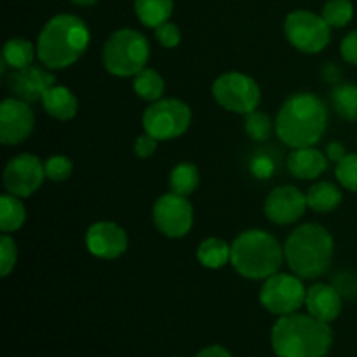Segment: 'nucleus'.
<instances>
[{"instance_id":"nucleus-1","label":"nucleus","mask_w":357,"mask_h":357,"mask_svg":"<svg viewBox=\"0 0 357 357\" xmlns=\"http://www.w3.org/2000/svg\"><path fill=\"white\" fill-rule=\"evenodd\" d=\"M328 108L314 93L291 94L275 117V132L289 149L314 146L328 128Z\"/></svg>"},{"instance_id":"nucleus-2","label":"nucleus","mask_w":357,"mask_h":357,"mask_svg":"<svg viewBox=\"0 0 357 357\" xmlns=\"http://www.w3.org/2000/svg\"><path fill=\"white\" fill-rule=\"evenodd\" d=\"M91 42V31L75 14L52 16L37 38V58L49 70H65L75 65Z\"/></svg>"},{"instance_id":"nucleus-3","label":"nucleus","mask_w":357,"mask_h":357,"mask_svg":"<svg viewBox=\"0 0 357 357\" xmlns=\"http://www.w3.org/2000/svg\"><path fill=\"white\" fill-rule=\"evenodd\" d=\"M271 344L278 357H326L333 345V331L309 312H295L275 321Z\"/></svg>"},{"instance_id":"nucleus-4","label":"nucleus","mask_w":357,"mask_h":357,"mask_svg":"<svg viewBox=\"0 0 357 357\" xmlns=\"http://www.w3.org/2000/svg\"><path fill=\"white\" fill-rule=\"evenodd\" d=\"M333 253V236L317 223H303L296 227L284 244V261L289 271L303 281H316L326 274Z\"/></svg>"},{"instance_id":"nucleus-5","label":"nucleus","mask_w":357,"mask_h":357,"mask_svg":"<svg viewBox=\"0 0 357 357\" xmlns=\"http://www.w3.org/2000/svg\"><path fill=\"white\" fill-rule=\"evenodd\" d=\"M230 250V265L250 281H265L278 274L284 261V246L267 230H244L234 239Z\"/></svg>"},{"instance_id":"nucleus-6","label":"nucleus","mask_w":357,"mask_h":357,"mask_svg":"<svg viewBox=\"0 0 357 357\" xmlns=\"http://www.w3.org/2000/svg\"><path fill=\"white\" fill-rule=\"evenodd\" d=\"M150 58L149 38L132 28H121L107 38L101 52L103 66L115 77H135L146 68Z\"/></svg>"},{"instance_id":"nucleus-7","label":"nucleus","mask_w":357,"mask_h":357,"mask_svg":"<svg viewBox=\"0 0 357 357\" xmlns=\"http://www.w3.org/2000/svg\"><path fill=\"white\" fill-rule=\"evenodd\" d=\"M143 129L157 142H171L188 131L192 122V110L178 98H162L153 101L143 112Z\"/></svg>"},{"instance_id":"nucleus-8","label":"nucleus","mask_w":357,"mask_h":357,"mask_svg":"<svg viewBox=\"0 0 357 357\" xmlns=\"http://www.w3.org/2000/svg\"><path fill=\"white\" fill-rule=\"evenodd\" d=\"M213 98L227 112L248 115L258 108L261 89L253 77L243 72H227L213 82Z\"/></svg>"},{"instance_id":"nucleus-9","label":"nucleus","mask_w":357,"mask_h":357,"mask_svg":"<svg viewBox=\"0 0 357 357\" xmlns=\"http://www.w3.org/2000/svg\"><path fill=\"white\" fill-rule=\"evenodd\" d=\"M284 35L296 51L303 54H317L330 44L331 26L321 14L298 9L286 16Z\"/></svg>"},{"instance_id":"nucleus-10","label":"nucleus","mask_w":357,"mask_h":357,"mask_svg":"<svg viewBox=\"0 0 357 357\" xmlns=\"http://www.w3.org/2000/svg\"><path fill=\"white\" fill-rule=\"evenodd\" d=\"M258 296L265 310L282 317L298 312L305 305L307 288L303 284V279H300L298 275L278 272L265 279Z\"/></svg>"},{"instance_id":"nucleus-11","label":"nucleus","mask_w":357,"mask_h":357,"mask_svg":"<svg viewBox=\"0 0 357 357\" xmlns=\"http://www.w3.org/2000/svg\"><path fill=\"white\" fill-rule=\"evenodd\" d=\"M152 218L162 236L169 239H181L188 236L194 227V208L188 197L167 192L153 204Z\"/></svg>"},{"instance_id":"nucleus-12","label":"nucleus","mask_w":357,"mask_h":357,"mask_svg":"<svg viewBox=\"0 0 357 357\" xmlns=\"http://www.w3.org/2000/svg\"><path fill=\"white\" fill-rule=\"evenodd\" d=\"M44 162L31 153L14 155L3 167L2 183L7 194L24 199L33 195L45 180Z\"/></svg>"},{"instance_id":"nucleus-13","label":"nucleus","mask_w":357,"mask_h":357,"mask_svg":"<svg viewBox=\"0 0 357 357\" xmlns=\"http://www.w3.org/2000/svg\"><path fill=\"white\" fill-rule=\"evenodd\" d=\"M35 128V114L26 101L6 98L0 105V143L7 146L20 145L30 138Z\"/></svg>"},{"instance_id":"nucleus-14","label":"nucleus","mask_w":357,"mask_h":357,"mask_svg":"<svg viewBox=\"0 0 357 357\" xmlns=\"http://www.w3.org/2000/svg\"><path fill=\"white\" fill-rule=\"evenodd\" d=\"M307 208V194L293 185H281L267 195L264 213L272 223L286 227L298 222L305 215Z\"/></svg>"},{"instance_id":"nucleus-15","label":"nucleus","mask_w":357,"mask_h":357,"mask_svg":"<svg viewBox=\"0 0 357 357\" xmlns=\"http://www.w3.org/2000/svg\"><path fill=\"white\" fill-rule=\"evenodd\" d=\"M128 234L119 223L101 220L86 232V248L100 260H117L128 251Z\"/></svg>"},{"instance_id":"nucleus-16","label":"nucleus","mask_w":357,"mask_h":357,"mask_svg":"<svg viewBox=\"0 0 357 357\" xmlns=\"http://www.w3.org/2000/svg\"><path fill=\"white\" fill-rule=\"evenodd\" d=\"M52 86H56V77L44 65H30L21 70H13V75L9 77L10 93L26 103L42 101L44 94Z\"/></svg>"},{"instance_id":"nucleus-17","label":"nucleus","mask_w":357,"mask_h":357,"mask_svg":"<svg viewBox=\"0 0 357 357\" xmlns=\"http://www.w3.org/2000/svg\"><path fill=\"white\" fill-rule=\"evenodd\" d=\"M305 307L310 316L331 324L340 316L344 298L330 282H316L307 289Z\"/></svg>"},{"instance_id":"nucleus-18","label":"nucleus","mask_w":357,"mask_h":357,"mask_svg":"<svg viewBox=\"0 0 357 357\" xmlns=\"http://www.w3.org/2000/svg\"><path fill=\"white\" fill-rule=\"evenodd\" d=\"M328 157L316 146H302L293 149L286 159L288 171L296 180H317L328 169Z\"/></svg>"},{"instance_id":"nucleus-19","label":"nucleus","mask_w":357,"mask_h":357,"mask_svg":"<svg viewBox=\"0 0 357 357\" xmlns=\"http://www.w3.org/2000/svg\"><path fill=\"white\" fill-rule=\"evenodd\" d=\"M42 107L45 114L56 121H72L79 112V100L65 86H52L42 98Z\"/></svg>"},{"instance_id":"nucleus-20","label":"nucleus","mask_w":357,"mask_h":357,"mask_svg":"<svg viewBox=\"0 0 357 357\" xmlns=\"http://www.w3.org/2000/svg\"><path fill=\"white\" fill-rule=\"evenodd\" d=\"M344 201L342 190L330 181H317L307 190V204L316 213H331Z\"/></svg>"},{"instance_id":"nucleus-21","label":"nucleus","mask_w":357,"mask_h":357,"mask_svg":"<svg viewBox=\"0 0 357 357\" xmlns=\"http://www.w3.org/2000/svg\"><path fill=\"white\" fill-rule=\"evenodd\" d=\"M230 244L223 241L222 237H208L202 241L197 248V261L204 268L209 271H218L227 264H230Z\"/></svg>"},{"instance_id":"nucleus-22","label":"nucleus","mask_w":357,"mask_h":357,"mask_svg":"<svg viewBox=\"0 0 357 357\" xmlns=\"http://www.w3.org/2000/svg\"><path fill=\"white\" fill-rule=\"evenodd\" d=\"M173 9V0H135L136 17L146 28H157L169 21Z\"/></svg>"},{"instance_id":"nucleus-23","label":"nucleus","mask_w":357,"mask_h":357,"mask_svg":"<svg viewBox=\"0 0 357 357\" xmlns=\"http://www.w3.org/2000/svg\"><path fill=\"white\" fill-rule=\"evenodd\" d=\"M35 56H37V45H33L26 38L14 37L9 38L3 45L2 63L13 70H21L24 66L33 65Z\"/></svg>"},{"instance_id":"nucleus-24","label":"nucleus","mask_w":357,"mask_h":357,"mask_svg":"<svg viewBox=\"0 0 357 357\" xmlns=\"http://www.w3.org/2000/svg\"><path fill=\"white\" fill-rule=\"evenodd\" d=\"M132 89H135L136 96L142 98L143 101L153 103V101H159L164 98L166 82L157 70L146 66L138 75L132 77Z\"/></svg>"},{"instance_id":"nucleus-25","label":"nucleus","mask_w":357,"mask_h":357,"mask_svg":"<svg viewBox=\"0 0 357 357\" xmlns=\"http://www.w3.org/2000/svg\"><path fill=\"white\" fill-rule=\"evenodd\" d=\"M251 176L258 181H268L281 169V155L274 149H257L248 162Z\"/></svg>"},{"instance_id":"nucleus-26","label":"nucleus","mask_w":357,"mask_h":357,"mask_svg":"<svg viewBox=\"0 0 357 357\" xmlns=\"http://www.w3.org/2000/svg\"><path fill=\"white\" fill-rule=\"evenodd\" d=\"M26 222V208L20 197L3 194L0 197V230L2 234H10L20 230Z\"/></svg>"},{"instance_id":"nucleus-27","label":"nucleus","mask_w":357,"mask_h":357,"mask_svg":"<svg viewBox=\"0 0 357 357\" xmlns=\"http://www.w3.org/2000/svg\"><path fill=\"white\" fill-rule=\"evenodd\" d=\"M330 96L338 117L347 122H357V84H337L331 89Z\"/></svg>"},{"instance_id":"nucleus-28","label":"nucleus","mask_w":357,"mask_h":357,"mask_svg":"<svg viewBox=\"0 0 357 357\" xmlns=\"http://www.w3.org/2000/svg\"><path fill=\"white\" fill-rule=\"evenodd\" d=\"M199 169L192 162H178L169 173L171 192L188 197L199 187Z\"/></svg>"},{"instance_id":"nucleus-29","label":"nucleus","mask_w":357,"mask_h":357,"mask_svg":"<svg viewBox=\"0 0 357 357\" xmlns=\"http://www.w3.org/2000/svg\"><path fill=\"white\" fill-rule=\"evenodd\" d=\"M321 16L331 28H344L354 17V3L351 0H328Z\"/></svg>"},{"instance_id":"nucleus-30","label":"nucleus","mask_w":357,"mask_h":357,"mask_svg":"<svg viewBox=\"0 0 357 357\" xmlns=\"http://www.w3.org/2000/svg\"><path fill=\"white\" fill-rule=\"evenodd\" d=\"M274 128L275 122H272V119L260 110L251 112L244 119V131L253 142H267Z\"/></svg>"},{"instance_id":"nucleus-31","label":"nucleus","mask_w":357,"mask_h":357,"mask_svg":"<svg viewBox=\"0 0 357 357\" xmlns=\"http://www.w3.org/2000/svg\"><path fill=\"white\" fill-rule=\"evenodd\" d=\"M335 176L345 190L357 194V153H347L337 164Z\"/></svg>"},{"instance_id":"nucleus-32","label":"nucleus","mask_w":357,"mask_h":357,"mask_svg":"<svg viewBox=\"0 0 357 357\" xmlns=\"http://www.w3.org/2000/svg\"><path fill=\"white\" fill-rule=\"evenodd\" d=\"M44 167L47 180L56 181V183L66 181L73 173L72 159L66 155H51L44 162Z\"/></svg>"},{"instance_id":"nucleus-33","label":"nucleus","mask_w":357,"mask_h":357,"mask_svg":"<svg viewBox=\"0 0 357 357\" xmlns=\"http://www.w3.org/2000/svg\"><path fill=\"white\" fill-rule=\"evenodd\" d=\"M330 284L337 289L345 300L357 298V274L352 271H337L331 274Z\"/></svg>"},{"instance_id":"nucleus-34","label":"nucleus","mask_w":357,"mask_h":357,"mask_svg":"<svg viewBox=\"0 0 357 357\" xmlns=\"http://www.w3.org/2000/svg\"><path fill=\"white\" fill-rule=\"evenodd\" d=\"M17 264V246L16 241L9 234H2L0 237V275L7 278L14 271Z\"/></svg>"},{"instance_id":"nucleus-35","label":"nucleus","mask_w":357,"mask_h":357,"mask_svg":"<svg viewBox=\"0 0 357 357\" xmlns=\"http://www.w3.org/2000/svg\"><path fill=\"white\" fill-rule=\"evenodd\" d=\"M153 31H155L157 42H159L162 47L174 49L180 45L181 31L180 28H178L174 23H171V21H166V23L159 24L157 28H153Z\"/></svg>"},{"instance_id":"nucleus-36","label":"nucleus","mask_w":357,"mask_h":357,"mask_svg":"<svg viewBox=\"0 0 357 357\" xmlns=\"http://www.w3.org/2000/svg\"><path fill=\"white\" fill-rule=\"evenodd\" d=\"M340 54L345 63L357 66V30L349 31L340 42Z\"/></svg>"},{"instance_id":"nucleus-37","label":"nucleus","mask_w":357,"mask_h":357,"mask_svg":"<svg viewBox=\"0 0 357 357\" xmlns=\"http://www.w3.org/2000/svg\"><path fill=\"white\" fill-rule=\"evenodd\" d=\"M157 143L159 142L153 136H150L149 132H143V135H139L135 139V146H132L135 155L139 157V159H149V157H152L155 153Z\"/></svg>"},{"instance_id":"nucleus-38","label":"nucleus","mask_w":357,"mask_h":357,"mask_svg":"<svg viewBox=\"0 0 357 357\" xmlns=\"http://www.w3.org/2000/svg\"><path fill=\"white\" fill-rule=\"evenodd\" d=\"M347 155V150L342 145L340 142H331L326 149V157L331 160V162H340L344 157Z\"/></svg>"},{"instance_id":"nucleus-39","label":"nucleus","mask_w":357,"mask_h":357,"mask_svg":"<svg viewBox=\"0 0 357 357\" xmlns=\"http://www.w3.org/2000/svg\"><path fill=\"white\" fill-rule=\"evenodd\" d=\"M195 357H232V354L223 345H208L202 351H199Z\"/></svg>"},{"instance_id":"nucleus-40","label":"nucleus","mask_w":357,"mask_h":357,"mask_svg":"<svg viewBox=\"0 0 357 357\" xmlns=\"http://www.w3.org/2000/svg\"><path fill=\"white\" fill-rule=\"evenodd\" d=\"M323 77H324V80H326V82L340 84L342 72H340V68H338L337 65H333V63H328V65L324 66V70H323Z\"/></svg>"},{"instance_id":"nucleus-41","label":"nucleus","mask_w":357,"mask_h":357,"mask_svg":"<svg viewBox=\"0 0 357 357\" xmlns=\"http://www.w3.org/2000/svg\"><path fill=\"white\" fill-rule=\"evenodd\" d=\"M70 2L75 3V6H80V7H89V6H94L98 0H70Z\"/></svg>"}]
</instances>
